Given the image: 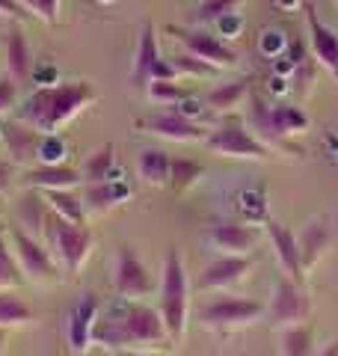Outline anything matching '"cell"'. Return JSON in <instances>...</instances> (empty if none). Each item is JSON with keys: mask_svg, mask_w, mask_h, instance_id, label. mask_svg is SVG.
I'll return each mask as SVG.
<instances>
[{"mask_svg": "<svg viewBox=\"0 0 338 356\" xmlns=\"http://www.w3.org/2000/svg\"><path fill=\"white\" fill-rule=\"evenodd\" d=\"M92 341L113 350V353L172 348L161 312L145 306L143 300H122V297H119V303H113L104 312V315H98Z\"/></svg>", "mask_w": 338, "mask_h": 356, "instance_id": "1", "label": "cell"}, {"mask_svg": "<svg viewBox=\"0 0 338 356\" xmlns=\"http://www.w3.org/2000/svg\"><path fill=\"white\" fill-rule=\"evenodd\" d=\"M95 98L98 92L89 81H65L56 86H39L21 104L18 119L42 134H56L63 125H69L77 113H83Z\"/></svg>", "mask_w": 338, "mask_h": 356, "instance_id": "2", "label": "cell"}, {"mask_svg": "<svg viewBox=\"0 0 338 356\" xmlns=\"http://www.w3.org/2000/svg\"><path fill=\"white\" fill-rule=\"evenodd\" d=\"M161 318L169 332V341L182 344L187 332V318H190V280L184 270V261L175 250L166 252L163 259V273H161Z\"/></svg>", "mask_w": 338, "mask_h": 356, "instance_id": "3", "label": "cell"}, {"mask_svg": "<svg viewBox=\"0 0 338 356\" xmlns=\"http://www.w3.org/2000/svg\"><path fill=\"white\" fill-rule=\"evenodd\" d=\"M45 243L54 252V259L60 261V267L69 276H77L86 267V261L92 259L95 250V235L86 222H69L60 214H48V222H45Z\"/></svg>", "mask_w": 338, "mask_h": 356, "instance_id": "4", "label": "cell"}, {"mask_svg": "<svg viewBox=\"0 0 338 356\" xmlns=\"http://www.w3.org/2000/svg\"><path fill=\"white\" fill-rule=\"evenodd\" d=\"M264 315H267V303L252 300V297H243V294H214L196 312L199 324L205 330H211V332H220V336L252 327Z\"/></svg>", "mask_w": 338, "mask_h": 356, "instance_id": "5", "label": "cell"}, {"mask_svg": "<svg viewBox=\"0 0 338 356\" xmlns=\"http://www.w3.org/2000/svg\"><path fill=\"white\" fill-rule=\"evenodd\" d=\"M6 238H9V247H13V255L21 267V273H24V280H30L33 285H56L63 280V267L54 259L48 243H42L36 235L21 229L18 222L6 229Z\"/></svg>", "mask_w": 338, "mask_h": 356, "instance_id": "6", "label": "cell"}, {"mask_svg": "<svg viewBox=\"0 0 338 356\" xmlns=\"http://www.w3.org/2000/svg\"><path fill=\"white\" fill-rule=\"evenodd\" d=\"M205 146L214 154H220V158H252V161L270 158V146L246 128V122L238 113H225L220 125L208 131Z\"/></svg>", "mask_w": 338, "mask_h": 356, "instance_id": "7", "label": "cell"}, {"mask_svg": "<svg viewBox=\"0 0 338 356\" xmlns=\"http://www.w3.org/2000/svg\"><path fill=\"white\" fill-rule=\"evenodd\" d=\"M314 312L312 294L306 291V285L291 280L282 273L273 282L270 291V303H267V321L273 330H285V327H297V324H309Z\"/></svg>", "mask_w": 338, "mask_h": 356, "instance_id": "8", "label": "cell"}, {"mask_svg": "<svg viewBox=\"0 0 338 356\" xmlns=\"http://www.w3.org/2000/svg\"><path fill=\"white\" fill-rule=\"evenodd\" d=\"M250 119L252 128L258 131V140H285V137H297L309 128V116L306 110H300L294 104H264L261 98H252L250 104Z\"/></svg>", "mask_w": 338, "mask_h": 356, "instance_id": "9", "label": "cell"}, {"mask_svg": "<svg viewBox=\"0 0 338 356\" xmlns=\"http://www.w3.org/2000/svg\"><path fill=\"white\" fill-rule=\"evenodd\" d=\"M175 65L163 60L161 48H157V36H154V24L145 21L143 30H140V42H137V54H134V65H131V77L128 83L131 89L137 92H145V86L152 81H178Z\"/></svg>", "mask_w": 338, "mask_h": 356, "instance_id": "10", "label": "cell"}, {"mask_svg": "<svg viewBox=\"0 0 338 356\" xmlns=\"http://www.w3.org/2000/svg\"><path fill=\"white\" fill-rule=\"evenodd\" d=\"M169 33L184 44V51L187 54H193L196 60L202 63H208L214 65V69H234V65L241 63L238 57V51L229 48L220 36H214V33H208L205 27H193V30H187V27H169Z\"/></svg>", "mask_w": 338, "mask_h": 356, "instance_id": "11", "label": "cell"}, {"mask_svg": "<svg viewBox=\"0 0 338 356\" xmlns=\"http://www.w3.org/2000/svg\"><path fill=\"white\" fill-rule=\"evenodd\" d=\"M113 291L122 300H143L154 291V280L149 267L131 247L116 250V261H113Z\"/></svg>", "mask_w": 338, "mask_h": 356, "instance_id": "12", "label": "cell"}, {"mask_svg": "<svg viewBox=\"0 0 338 356\" xmlns=\"http://www.w3.org/2000/svg\"><path fill=\"white\" fill-rule=\"evenodd\" d=\"M137 128L152 137H161L169 143H202L208 137V128L202 122H193L182 116L178 110H166V113H154V116H143L137 119Z\"/></svg>", "mask_w": 338, "mask_h": 356, "instance_id": "13", "label": "cell"}, {"mask_svg": "<svg viewBox=\"0 0 338 356\" xmlns=\"http://www.w3.org/2000/svg\"><path fill=\"white\" fill-rule=\"evenodd\" d=\"M255 267L252 255H217L202 267L199 276V291H229V288L241 285L250 270Z\"/></svg>", "mask_w": 338, "mask_h": 356, "instance_id": "14", "label": "cell"}, {"mask_svg": "<svg viewBox=\"0 0 338 356\" xmlns=\"http://www.w3.org/2000/svg\"><path fill=\"white\" fill-rule=\"evenodd\" d=\"M264 235H267L270 247H273V252H276V261L282 267V273L291 276V280H297V282H303V273H306V267H303L300 238L285 226V222H276V220H267L264 222Z\"/></svg>", "mask_w": 338, "mask_h": 356, "instance_id": "15", "label": "cell"}, {"mask_svg": "<svg viewBox=\"0 0 338 356\" xmlns=\"http://www.w3.org/2000/svg\"><path fill=\"white\" fill-rule=\"evenodd\" d=\"M98 324V294L86 291L81 300L74 303L72 315H69V324H65V336H69V348L83 356L89 348H92V332Z\"/></svg>", "mask_w": 338, "mask_h": 356, "instance_id": "16", "label": "cell"}, {"mask_svg": "<svg viewBox=\"0 0 338 356\" xmlns=\"http://www.w3.org/2000/svg\"><path fill=\"white\" fill-rule=\"evenodd\" d=\"M81 181L83 175L69 163H36L18 178L24 191H74Z\"/></svg>", "mask_w": 338, "mask_h": 356, "instance_id": "17", "label": "cell"}, {"mask_svg": "<svg viewBox=\"0 0 338 356\" xmlns=\"http://www.w3.org/2000/svg\"><path fill=\"white\" fill-rule=\"evenodd\" d=\"M42 137L45 134L36 131L33 125H27V122H6L3 125V146H6V154L9 161H13L15 166H36L39 163V146H42Z\"/></svg>", "mask_w": 338, "mask_h": 356, "instance_id": "18", "label": "cell"}, {"mask_svg": "<svg viewBox=\"0 0 338 356\" xmlns=\"http://www.w3.org/2000/svg\"><path fill=\"white\" fill-rule=\"evenodd\" d=\"M261 232L246 222H214L208 232V241L220 255H250L255 250Z\"/></svg>", "mask_w": 338, "mask_h": 356, "instance_id": "19", "label": "cell"}, {"mask_svg": "<svg viewBox=\"0 0 338 356\" xmlns=\"http://www.w3.org/2000/svg\"><path fill=\"white\" fill-rule=\"evenodd\" d=\"M306 24H309V44L314 60L332 77H338V33L323 24L318 13H314V6H306Z\"/></svg>", "mask_w": 338, "mask_h": 356, "instance_id": "20", "label": "cell"}, {"mask_svg": "<svg viewBox=\"0 0 338 356\" xmlns=\"http://www.w3.org/2000/svg\"><path fill=\"white\" fill-rule=\"evenodd\" d=\"M3 51H6V74L18 86L27 83L33 74V51H30V42L24 36V30H21V24H9Z\"/></svg>", "mask_w": 338, "mask_h": 356, "instance_id": "21", "label": "cell"}, {"mask_svg": "<svg viewBox=\"0 0 338 356\" xmlns=\"http://www.w3.org/2000/svg\"><path fill=\"white\" fill-rule=\"evenodd\" d=\"M332 220H312L300 235V252H303V267H312L321 255L330 250L332 241Z\"/></svg>", "mask_w": 338, "mask_h": 356, "instance_id": "22", "label": "cell"}, {"mask_svg": "<svg viewBox=\"0 0 338 356\" xmlns=\"http://www.w3.org/2000/svg\"><path fill=\"white\" fill-rule=\"evenodd\" d=\"M48 214H51V208H48V202H45V196L39 191H27L15 202V222L21 229H27L30 235H39V232H45Z\"/></svg>", "mask_w": 338, "mask_h": 356, "instance_id": "23", "label": "cell"}, {"mask_svg": "<svg viewBox=\"0 0 338 356\" xmlns=\"http://www.w3.org/2000/svg\"><path fill=\"white\" fill-rule=\"evenodd\" d=\"M246 95H250V77H241V81H232V83H217L205 95V104L214 113H234V107Z\"/></svg>", "mask_w": 338, "mask_h": 356, "instance_id": "24", "label": "cell"}, {"mask_svg": "<svg viewBox=\"0 0 338 356\" xmlns=\"http://www.w3.org/2000/svg\"><path fill=\"white\" fill-rule=\"evenodd\" d=\"M128 187L122 181H95V184H86L83 187V205L92 208V211H110L113 205L125 202L128 199Z\"/></svg>", "mask_w": 338, "mask_h": 356, "instance_id": "25", "label": "cell"}, {"mask_svg": "<svg viewBox=\"0 0 338 356\" xmlns=\"http://www.w3.org/2000/svg\"><path fill=\"white\" fill-rule=\"evenodd\" d=\"M33 321H36V312L24 297H18L15 291H0V327L15 330L33 324Z\"/></svg>", "mask_w": 338, "mask_h": 356, "instance_id": "26", "label": "cell"}, {"mask_svg": "<svg viewBox=\"0 0 338 356\" xmlns=\"http://www.w3.org/2000/svg\"><path fill=\"white\" fill-rule=\"evenodd\" d=\"M314 353H318V344H314V332L309 324L279 330V356H314Z\"/></svg>", "mask_w": 338, "mask_h": 356, "instance_id": "27", "label": "cell"}, {"mask_svg": "<svg viewBox=\"0 0 338 356\" xmlns=\"http://www.w3.org/2000/svg\"><path fill=\"white\" fill-rule=\"evenodd\" d=\"M169 170H172V158L161 149H145L137 158V172L145 184H169Z\"/></svg>", "mask_w": 338, "mask_h": 356, "instance_id": "28", "label": "cell"}, {"mask_svg": "<svg viewBox=\"0 0 338 356\" xmlns=\"http://www.w3.org/2000/svg\"><path fill=\"white\" fill-rule=\"evenodd\" d=\"M45 202L54 214H60L63 220L69 222H86V205L83 196H77L74 191H42Z\"/></svg>", "mask_w": 338, "mask_h": 356, "instance_id": "29", "label": "cell"}, {"mask_svg": "<svg viewBox=\"0 0 338 356\" xmlns=\"http://www.w3.org/2000/svg\"><path fill=\"white\" fill-rule=\"evenodd\" d=\"M116 166V149L110 146V143H104L101 149H95L92 154H86L83 161V181L86 184H95V181H113L110 178V170Z\"/></svg>", "mask_w": 338, "mask_h": 356, "instance_id": "30", "label": "cell"}, {"mask_svg": "<svg viewBox=\"0 0 338 356\" xmlns=\"http://www.w3.org/2000/svg\"><path fill=\"white\" fill-rule=\"evenodd\" d=\"M205 175V166L199 161H190V158H172V170H169V187L175 193H184L190 191L199 178Z\"/></svg>", "mask_w": 338, "mask_h": 356, "instance_id": "31", "label": "cell"}, {"mask_svg": "<svg viewBox=\"0 0 338 356\" xmlns=\"http://www.w3.org/2000/svg\"><path fill=\"white\" fill-rule=\"evenodd\" d=\"M187 89L184 86H178L175 81H152L149 86H145V98L154 104H161V107H175V104H182L187 102Z\"/></svg>", "mask_w": 338, "mask_h": 356, "instance_id": "32", "label": "cell"}, {"mask_svg": "<svg viewBox=\"0 0 338 356\" xmlns=\"http://www.w3.org/2000/svg\"><path fill=\"white\" fill-rule=\"evenodd\" d=\"M243 0H202L196 6V24H217L223 15L238 13Z\"/></svg>", "mask_w": 338, "mask_h": 356, "instance_id": "33", "label": "cell"}, {"mask_svg": "<svg viewBox=\"0 0 338 356\" xmlns=\"http://www.w3.org/2000/svg\"><path fill=\"white\" fill-rule=\"evenodd\" d=\"M21 282H24V273H21L13 250H0V291H15Z\"/></svg>", "mask_w": 338, "mask_h": 356, "instance_id": "34", "label": "cell"}, {"mask_svg": "<svg viewBox=\"0 0 338 356\" xmlns=\"http://www.w3.org/2000/svg\"><path fill=\"white\" fill-rule=\"evenodd\" d=\"M65 140L60 134H45L39 146V163H65Z\"/></svg>", "mask_w": 338, "mask_h": 356, "instance_id": "35", "label": "cell"}, {"mask_svg": "<svg viewBox=\"0 0 338 356\" xmlns=\"http://www.w3.org/2000/svg\"><path fill=\"white\" fill-rule=\"evenodd\" d=\"M18 3L24 6L30 15H36L39 21H45V24H56L63 0H18Z\"/></svg>", "mask_w": 338, "mask_h": 356, "instance_id": "36", "label": "cell"}, {"mask_svg": "<svg viewBox=\"0 0 338 356\" xmlns=\"http://www.w3.org/2000/svg\"><path fill=\"white\" fill-rule=\"evenodd\" d=\"M169 63L175 65V72H178V74H196V77L217 74V69H214V65L196 60L193 54H178V57H169Z\"/></svg>", "mask_w": 338, "mask_h": 356, "instance_id": "37", "label": "cell"}, {"mask_svg": "<svg viewBox=\"0 0 338 356\" xmlns=\"http://www.w3.org/2000/svg\"><path fill=\"white\" fill-rule=\"evenodd\" d=\"M15 104H18V83L9 74H3L0 77V116L15 110Z\"/></svg>", "mask_w": 338, "mask_h": 356, "instance_id": "38", "label": "cell"}, {"mask_svg": "<svg viewBox=\"0 0 338 356\" xmlns=\"http://www.w3.org/2000/svg\"><path fill=\"white\" fill-rule=\"evenodd\" d=\"M0 15H3L6 21H13V24H21L30 13L18 3V0H0Z\"/></svg>", "mask_w": 338, "mask_h": 356, "instance_id": "39", "label": "cell"}, {"mask_svg": "<svg viewBox=\"0 0 338 356\" xmlns=\"http://www.w3.org/2000/svg\"><path fill=\"white\" fill-rule=\"evenodd\" d=\"M241 27H243V18L238 15V13H232V15H223L220 21H217V30H220V36H229V39H234L241 33Z\"/></svg>", "mask_w": 338, "mask_h": 356, "instance_id": "40", "label": "cell"}, {"mask_svg": "<svg viewBox=\"0 0 338 356\" xmlns=\"http://www.w3.org/2000/svg\"><path fill=\"white\" fill-rule=\"evenodd\" d=\"M15 181H18V178H15V163L9 158H3V161H0V196L13 191Z\"/></svg>", "mask_w": 338, "mask_h": 356, "instance_id": "41", "label": "cell"}, {"mask_svg": "<svg viewBox=\"0 0 338 356\" xmlns=\"http://www.w3.org/2000/svg\"><path fill=\"white\" fill-rule=\"evenodd\" d=\"M314 356H338V336H335L330 344H326L323 350H318V353H314Z\"/></svg>", "mask_w": 338, "mask_h": 356, "instance_id": "42", "label": "cell"}, {"mask_svg": "<svg viewBox=\"0 0 338 356\" xmlns=\"http://www.w3.org/2000/svg\"><path fill=\"white\" fill-rule=\"evenodd\" d=\"M116 356H154L152 350H122V353H116Z\"/></svg>", "mask_w": 338, "mask_h": 356, "instance_id": "43", "label": "cell"}, {"mask_svg": "<svg viewBox=\"0 0 338 356\" xmlns=\"http://www.w3.org/2000/svg\"><path fill=\"white\" fill-rule=\"evenodd\" d=\"M6 339H9V330L0 327V356H3V350H6Z\"/></svg>", "mask_w": 338, "mask_h": 356, "instance_id": "44", "label": "cell"}, {"mask_svg": "<svg viewBox=\"0 0 338 356\" xmlns=\"http://www.w3.org/2000/svg\"><path fill=\"white\" fill-rule=\"evenodd\" d=\"M332 232H335V235H338V211H335V214H332Z\"/></svg>", "mask_w": 338, "mask_h": 356, "instance_id": "45", "label": "cell"}, {"mask_svg": "<svg viewBox=\"0 0 338 356\" xmlns=\"http://www.w3.org/2000/svg\"><path fill=\"white\" fill-rule=\"evenodd\" d=\"M0 250H6V241H3V232H0Z\"/></svg>", "mask_w": 338, "mask_h": 356, "instance_id": "46", "label": "cell"}, {"mask_svg": "<svg viewBox=\"0 0 338 356\" xmlns=\"http://www.w3.org/2000/svg\"><path fill=\"white\" fill-rule=\"evenodd\" d=\"M0 143H3V125H0Z\"/></svg>", "mask_w": 338, "mask_h": 356, "instance_id": "47", "label": "cell"}, {"mask_svg": "<svg viewBox=\"0 0 338 356\" xmlns=\"http://www.w3.org/2000/svg\"><path fill=\"white\" fill-rule=\"evenodd\" d=\"M0 205H3V196H0Z\"/></svg>", "mask_w": 338, "mask_h": 356, "instance_id": "48", "label": "cell"}, {"mask_svg": "<svg viewBox=\"0 0 338 356\" xmlns=\"http://www.w3.org/2000/svg\"><path fill=\"white\" fill-rule=\"evenodd\" d=\"M335 3H338V0H335Z\"/></svg>", "mask_w": 338, "mask_h": 356, "instance_id": "49", "label": "cell"}]
</instances>
